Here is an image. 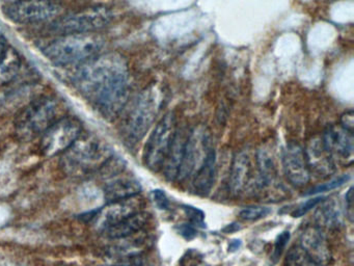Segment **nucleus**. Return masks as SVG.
<instances>
[{"label":"nucleus","instance_id":"obj_20","mask_svg":"<svg viewBox=\"0 0 354 266\" xmlns=\"http://www.w3.org/2000/svg\"><path fill=\"white\" fill-rule=\"evenodd\" d=\"M142 191V185L134 178H121L109 183L104 188L107 203L122 201L138 197Z\"/></svg>","mask_w":354,"mask_h":266},{"label":"nucleus","instance_id":"obj_4","mask_svg":"<svg viewBox=\"0 0 354 266\" xmlns=\"http://www.w3.org/2000/svg\"><path fill=\"white\" fill-rule=\"evenodd\" d=\"M162 96L156 87H149L133 102L122 124V134L130 145L144 139L155 122L162 104Z\"/></svg>","mask_w":354,"mask_h":266},{"label":"nucleus","instance_id":"obj_16","mask_svg":"<svg viewBox=\"0 0 354 266\" xmlns=\"http://www.w3.org/2000/svg\"><path fill=\"white\" fill-rule=\"evenodd\" d=\"M149 220H150V214L144 210H140L127 216L113 226L109 227L104 233L111 239L127 238L142 231L148 224Z\"/></svg>","mask_w":354,"mask_h":266},{"label":"nucleus","instance_id":"obj_25","mask_svg":"<svg viewBox=\"0 0 354 266\" xmlns=\"http://www.w3.org/2000/svg\"><path fill=\"white\" fill-rule=\"evenodd\" d=\"M271 213V209L265 206H250V207L244 208L240 212L239 216L241 220H248V222H254L261 218H266Z\"/></svg>","mask_w":354,"mask_h":266},{"label":"nucleus","instance_id":"obj_19","mask_svg":"<svg viewBox=\"0 0 354 266\" xmlns=\"http://www.w3.org/2000/svg\"><path fill=\"white\" fill-rule=\"evenodd\" d=\"M216 175V153L212 149L207 155L201 168L192 176V184L196 193L202 195H208L214 184Z\"/></svg>","mask_w":354,"mask_h":266},{"label":"nucleus","instance_id":"obj_29","mask_svg":"<svg viewBox=\"0 0 354 266\" xmlns=\"http://www.w3.org/2000/svg\"><path fill=\"white\" fill-rule=\"evenodd\" d=\"M203 255L196 249H190L180 259L181 266H198L202 262Z\"/></svg>","mask_w":354,"mask_h":266},{"label":"nucleus","instance_id":"obj_37","mask_svg":"<svg viewBox=\"0 0 354 266\" xmlns=\"http://www.w3.org/2000/svg\"><path fill=\"white\" fill-rule=\"evenodd\" d=\"M240 227L237 226V224H229V226L225 227V229H223V231L227 233H232L234 232V231L239 230Z\"/></svg>","mask_w":354,"mask_h":266},{"label":"nucleus","instance_id":"obj_24","mask_svg":"<svg viewBox=\"0 0 354 266\" xmlns=\"http://www.w3.org/2000/svg\"><path fill=\"white\" fill-rule=\"evenodd\" d=\"M286 264L287 266H319L299 245H294L289 249Z\"/></svg>","mask_w":354,"mask_h":266},{"label":"nucleus","instance_id":"obj_34","mask_svg":"<svg viewBox=\"0 0 354 266\" xmlns=\"http://www.w3.org/2000/svg\"><path fill=\"white\" fill-rule=\"evenodd\" d=\"M352 199H353V195H352V187H350L347 195H346V203H347V208L348 210H349L350 218H351L352 215Z\"/></svg>","mask_w":354,"mask_h":266},{"label":"nucleus","instance_id":"obj_23","mask_svg":"<svg viewBox=\"0 0 354 266\" xmlns=\"http://www.w3.org/2000/svg\"><path fill=\"white\" fill-rule=\"evenodd\" d=\"M257 164H258L261 182L264 185L270 184L274 180L277 170H275L272 155L268 150H259L258 153H257Z\"/></svg>","mask_w":354,"mask_h":266},{"label":"nucleus","instance_id":"obj_10","mask_svg":"<svg viewBox=\"0 0 354 266\" xmlns=\"http://www.w3.org/2000/svg\"><path fill=\"white\" fill-rule=\"evenodd\" d=\"M212 149L210 132L206 127L198 126L190 130L187 133L177 181H185L194 176Z\"/></svg>","mask_w":354,"mask_h":266},{"label":"nucleus","instance_id":"obj_13","mask_svg":"<svg viewBox=\"0 0 354 266\" xmlns=\"http://www.w3.org/2000/svg\"><path fill=\"white\" fill-rule=\"evenodd\" d=\"M142 206V201L136 199V197L122 200V201L111 202V203H107L105 207L93 212L91 218L96 220L98 226L105 231L127 216L140 211Z\"/></svg>","mask_w":354,"mask_h":266},{"label":"nucleus","instance_id":"obj_26","mask_svg":"<svg viewBox=\"0 0 354 266\" xmlns=\"http://www.w3.org/2000/svg\"><path fill=\"white\" fill-rule=\"evenodd\" d=\"M350 177L348 175H343V176L337 177V178L333 179L329 182L323 183V184L317 185L313 187L308 195H317V193H326V191L333 190V189L339 188L343 186L345 183L349 181Z\"/></svg>","mask_w":354,"mask_h":266},{"label":"nucleus","instance_id":"obj_21","mask_svg":"<svg viewBox=\"0 0 354 266\" xmlns=\"http://www.w3.org/2000/svg\"><path fill=\"white\" fill-rule=\"evenodd\" d=\"M321 204L322 205L315 213L317 226L320 228H337L343 218L339 204L335 200H323Z\"/></svg>","mask_w":354,"mask_h":266},{"label":"nucleus","instance_id":"obj_30","mask_svg":"<svg viewBox=\"0 0 354 266\" xmlns=\"http://www.w3.org/2000/svg\"><path fill=\"white\" fill-rule=\"evenodd\" d=\"M323 200H324V197H312V199L308 200L306 203L300 205L299 207L292 213V216H293V218H301V216L306 215L313 208L318 206Z\"/></svg>","mask_w":354,"mask_h":266},{"label":"nucleus","instance_id":"obj_32","mask_svg":"<svg viewBox=\"0 0 354 266\" xmlns=\"http://www.w3.org/2000/svg\"><path fill=\"white\" fill-rule=\"evenodd\" d=\"M152 197L155 205H156L159 209H169L171 204H169V197H167V193H165V191L161 190V189H154V190L152 191Z\"/></svg>","mask_w":354,"mask_h":266},{"label":"nucleus","instance_id":"obj_31","mask_svg":"<svg viewBox=\"0 0 354 266\" xmlns=\"http://www.w3.org/2000/svg\"><path fill=\"white\" fill-rule=\"evenodd\" d=\"M176 230H177L178 234L181 235L186 240H192V239L196 238V235H198V228L190 224L189 222L178 224L176 227Z\"/></svg>","mask_w":354,"mask_h":266},{"label":"nucleus","instance_id":"obj_15","mask_svg":"<svg viewBox=\"0 0 354 266\" xmlns=\"http://www.w3.org/2000/svg\"><path fill=\"white\" fill-rule=\"evenodd\" d=\"M306 152V160L308 168H312L313 172L323 176H329L335 170V160L331 157L323 145L322 139H313L308 145Z\"/></svg>","mask_w":354,"mask_h":266},{"label":"nucleus","instance_id":"obj_9","mask_svg":"<svg viewBox=\"0 0 354 266\" xmlns=\"http://www.w3.org/2000/svg\"><path fill=\"white\" fill-rule=\"evenodd\" d=\"M61 12L62 6L53 0H21L3 8V14L9 20L24 25L47 22Z\"/></svg>","mask_w":354,"mask_h":266},{"label":"nucleus","instance_id":"obj_17","mask_svg":"<svg viewBox=\"0 0 354 266\" xmlns=\"http://www.w3.org/2000/svg\"><path fill=\"white\" fill-rule=\"evenodd\" d=\"M250 174V158L248 152L240 151L234 156L230 170L229 187L234 195H240L245 188Z\"/></svg>","mask_w":354,"mask_h":266},{"label":"nucleus","instance_id":"obj_12","mask_svg":"<svg viewBox=\"0 0 354 266\" xmlns=\"http://www.w3.org/2000/svg\"><path fill=\"white\" fill-rule=\"evenodd\" d=\"M321 139L333 160L351 163L354 150L353 133L341 126H330L324 131Z\"/></svg>","mask_w":354,"mask_h":266},{"label":"nucleus","instance_id":"obj_38","mask_svg":"<svg viewBox=\"0 0 354 266\" xmlns=\"http://www.w3.org/2000/svg\"><path fill=\"white\" fill-rule=\"evenodd\" d=\"M8 3H11V2H16V1H21V0H7Z\"/></svg>","mask_w":354,"mask_h":266},{"label":"nucleus","instance_id":"obj_8","mask_svg":"<svg viewBox=\"0 0 354 266\" xmlns=\"http://www.w3.org/2000/svg\"><path fill=\"white\" fill-rule=\"evenodd\" d=\"M84 133L82 125L73 116H62L42 134L40 148L47 157L63 154Z\"/></svg>","mask_w":354,"mask_h":266},{"label":"nucleus","instance_id":"obj_18","mask_svg":"<svg viewBox=\"0 0 354 266\" xmlns=\"http://www.w3.org/2000/svg\"><path fill=\"white\" fill-rule=\"evenodd\" d=\"M187 133L183 130L176 131L174 136L173 143L169 148V154L167 159L163 163L162 168L165 172V178L169 181H177L178 174H179L180 166H181L182 159H183L184 147H185Z\"/></svg>","mask_w":354,"mask_h":266},{"label":"nucleus","instance_id":"obj_1","mask_svg":"<svg viewBox=\"0 0 354 266\" xmlns=\"http://www.w3.org/2000/svg\"><path fill=\"white\" fill-rule=\"evenodd\" d=\"M73 76L76 89L109 121L122 114L129 97V70L117 53L96 56L80 64Z\"/></svg>","mask_w":354,"mask_h":266},{"label":"nucleus","instance_id":"obj_14","mask_svg":"<svg viewBox=\"0 0 354 266\" xmlns=\"http://www.w3.org/2000/svg\"><path fill=\"white\" fill-rule=\"evenodd\" d=\"M300 247L318 265L325 266L330 262V247L326 235L318 226H308L300 234Z\"/></svg>","mask_w":354,"mask_h":266},{"label":"nucleus","instance_id":"obj_33","mask_svg":"<svg viewBox=\"0 0 354 266\" xmlns=\"http://www.w3.org/2000/svg\"><path fill=\"white\" fill-rule=\"evenodd\" d=\"M339 126L343 127L345 130L349 131V132L353 133L354 129V114L353 110H348V112H344L341 116V125Z\"/></svg>","mask_w":354,"mask_h":266},{"label":"nucleus","instance_id":"obj_2","mask_svg":"<svg viewBox=\"0 0 354 266\" xmlns=\"http://www.w3.org/2000/svg\"><path fill=\"white\" fill-rule=\"evenodd\" d=\"M113 157L111 148L93 134L82 133L77 141L62 154L61 166L70 176L94 174Z\"/></svg>","mask_w":354,"mask_h":266},{"label":"nucleus","instance_id":"obj_7","mask_svg":"<svg viewBox=\"0 0 354 266\" xmlns=\"http://www.w3.org/2000/svg\"><path fill=\"white\" fill-rule=\"evenodd\" d=\"M113 15L105 6H93L69 16L55 20L49 26V33L57 35L92 33L104 28L111 21Z\"/></svg>","mask_w":354,"mask_h":266},{"label":"nucleus","instance_id":"obj_6","mask_svg":"<svg viewBox=\"0 0 354 266\" xmlns=\"http://www.w3.org/2000/svg\"><path fill=\"white\" fill-rule=\"evenodd\" d=\"M177 131V118L173 112H167L155 125L144 149V163L152 172H159L167 159L169 148Z\"/></svg>","mask_w":354,"mask_h":266},{"label":"nucleus","instance_id":"obj_27","mask_svg":"<svg viewBox=\"0 0 354 266\" xmlns=\"http://www.w3.org/2000/svg\"><path fill=\"white\" fill-rule=\"evenodd\" d=\"M182 209L185 212L190 224H194L196 228H205L206 227V224H205V213L202 210L190 205H183L182 206Z\"/></svg>","mask_w":354,"mask_h":266},{"label":"nucleus","instance_id":"obj_35","mask_svg":"<svg viewBox=\"0 0 354 266\" xmlns=\"http://www.w3.org/2000/svg\"><path fill=\"white\" fill-rule=\"evenodd\" d=\"M240 245H241V241L238 240V239H235V240L231 241L229 245V251H235L239 249Z\"/></svg>","mask_w":354,"mask_h":266},{"label":"nucleus","instance_id":"obj_3","mask_svg":"<svg viewBox=\"0 0 354 266\" xmlns=\"http://www.w3.org/2000/svg\"><path fill=\"white\" fill-rule=\"evenodd\" d=\"M103 41L92 33L59 35L44 46V55L59 66H80L98 56Z\"/></svg>","mask_w":354,"mask_h":266},{"label":"nucleus","instance_id":"obj_36","mask_svg":"<svg viewBox=\"0 0 354 266\" xmlns=\"http://www.w3.org/2000/svg\"><path fill=\"white\" fill-rule=\"evenodd\" d=\"M6 48H7V43H6L5 37L0 33V57L3 56V52H5Z\"/></svg>","mask_w":354,"mask_h":266},{"label":"nucleus","instance_id":"obj_22","mask_svg":"<svg viewBox=\"0 0 354 266\" xmlns=\"http://www.w3.org/2000/svg\"><path fill=\"white\" fill-rule=\"evenodd\" d=\"M21 66V58L16 49L6 48L0 57V85H7L17 77Z\"/></svg>","mask_w":354,"mask_h":266},{"label":"nucleus","instance_id":"obj_28","mask_svg":"<svg viewBox=\"0 0 354 266\" xmlns=\"http://www.w3.org/2000/svg\"><path fill=\"white\" fill-rule=\"evenodd\" d=\"M290 237H291V234H290L289 231H283L281 234L277 236V238L275 239L274 247H273V253H272V259L273 262H277V260L281 257V254H283V249L287 247L288 242H289Z\"/></svg>","mask_w":354,"mask_h":266},{"label":"nucleus","instance_id":"obj_5","mask_svg":"<svg viewBox=\"0 0 354 266\" xmlns=\"http://www.w3.org/2000/svg\"><path fill=\"white\" fill-rule=\"evenodd\" d=\"M62 106L53 97L37 98L16 116L14 126L18 139L28 141L42 135L61 116Z\"/></svg>","mask_w":354,"mask_h":266},{"label":"nucleus","instance_id":"obj_39","mask_svg":"<svg viewBox=\"0 0 354 266\" xmlns=\"http://www.w3.org/2000/svg\"><path fill=\"white\" fill-rule=\"evenodd\" d=\"M106 266H129V265H123V264H120V265H106Z\"/></svg>","mask_w":354,"mask_h":266},{"label":"nucleus","instance_id":"obj_11","mask_svg":"<svg viewBox=\"0 0 354 266\" xmlns=\"http://www.w3.org/2000/svg\"><path fill=\"white\" fill-rule=\"evenodd\" d=\"M283 168L288 181L293 186L302 187L310 180V170L304 148L289 143L283 152Z\"/></svg>","mask_w":354,"mask_h":266}]
</instances>
